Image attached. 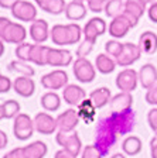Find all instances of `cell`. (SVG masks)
<instances>
[{
  "instance_id": "1",
  "label": "cell",
  "mask_w": 157,
  "mask_h": 158,
  "mask_svg": "<svg viewBox=\"0 0 157 158\" xmlns=\"http://www.w3.org/2000/svg\"><path fill=\"white\" fill-rule=\"evenodd\" d=\"M116 138H118V133L111 124L109 117H103L98 122L95 131V147L102 157H106L109 154L113 145L116 144Z\"/></svg>"
},
{
  "instance_id": "2",
  "label": "cell",
  "mask_w": 157,
  "mask_h": 158,
  "mask_svg": "<svg viewBox=\"0 0 157 158\" xmlns=\"http://www.w3.org/2000/svg\"><path fill=\"white\" fill-rule=\"evenodd\" d=\"M82 35V28L79 24L71 23V24H55L52 26L51 31H50V38H51L52 44L55 45H74L81 41Z\"/></svg>"
},
{
  "instance_id": "3",
  "label": "cell",
  "mask_w": 157,
  "mask_h": 158,
  "mask_svg": "<svg viewBox=\"0 0 157 158\" xmlns=\"http://www.w3.org/2000/svg\"><path fill=\"white\" fill-rule=\"evenodd\" d=\"M108 117L111 120V124L116 130V133L120 135L132 133L134 126H136V114H134L133 109H129L126 112L120 113H112Z\"/></svg>"
},
{
  "instance_id": "4",
  "label": "cell",
  "mask_w": 157,
  "mask_h": 158,
  "mask_svg": "<svg viewBox=\"0 0 157 158\" xmlns=\"http://www.w3.org/2000/svg\"><path fill=\"white\" fill-rule=\"evenodd\" d=\"M72 72L78 82L91 83L96 76V68L88 58H76L72 64Z\"/></svg>"
},
{
  "instance_id": "5",
  "label": "cell",
  "mask_w": 157,
  "mask_h": 158,
  "mask_svg": "<svg viewBox=\"0 0 157 158\" xmlns=\"http://www.w3.org/2000/svg\"><path fill=\"white\" fill-rule=\"evenodd\" d=\"M34 130V118H31L28 114L26 113H20L19 116L14 117V123H13V133L16 135L17 140L26 141L33 135Z\"/></svg>"
},
{
  "instance_id": "6",
  "label": "cell",
  "mask_w": 157,
  "mask_h": 158,
  "mask_svg": "<svg viewBox=\"0 0 157 158\" xmlns=\"http://www.w3.org/2000/svg\"><path fill=\"white\" fill-rule=\"evenodd\" d=\"M55 140L59 147H62L69 154H72L74 157H78L79 155V152L82 150V143H81V138L78 137V133L75 130L69 133L58 131L55 135Z\"/></svg>"
},
{
  "instance_id": "7",
  "label": "cell",
  "mask_w": 157,
  "mask_h": 158,
  "mask_svg": "<svg viewBox=\"0 0 157 158\" xmlns=\"http://www.w3.org/2000/svg\"><path fill=\"white\" fill-rule=\"evenodd\" d=\"M11 14L14 19L23 23H33L37 20V9L33 3H30L27 0H17L16 4L11 7Z\"/></svg>"
},
{
  "instance_id": "8",
  "label": "cell",
  "mask_w": 157,
  "mask_h": 158,
  "mask_svg": "<svg viewBox=\"0 0 157 158\" xmlns=\"http://www.w3.org/2000/svg\"><path fill=\"white\" fill-rule=\"evenodd\" d=\"M41 85L48 90H59L68 85V73L62 69H55L52 72L41 76Z\"/></svg>"
},
{
  "instance_id": "9",
  "label": "cell",
  "mask_w": 157,
  "mask_h": 158,
  "mask_svg": "<svg viewBox=\"0 0 157 158\" xmlns=\"http://www.w3.org/2000/svg\"><path fill=\"white\" fill-rule=\"evenodd\" d=\"M139 83V72H136L132 68H126L118 73L116 76V86L120 92L132 93L137 88Z\"/></svg>"
},
{
  "instance_id": "10",
  "label": "cell",
  "mask_w": 157,
  "mask_h": 158,
  "mask_svg": "<svg viewBox=\"0 0 157 158\" xmlns=\"http://www.w3.org/2000/svg\"><path fill=\"white\" fill-rule=\"evenodd\" d=\"M108 30L105 20L101 17H94L85 24V27L82 28V34H84V40L91 41L92 44L96 43L98 37L103 35L105 31Z\"/></svg>"
},
{
  "instance_id": "11",
  "label": "cell",
  "mask_w": 157,
  "mask_h": 158,
  "mask_svg": "<svg viewBox=\"0 0 157 158\" xmlns=\"http://www.w3.org/2000/svg\"><path fill=\"white\" fill-rule=\"evenodd\" d=\"M26 38L27 30L24 28V26L19 23H13V21H10L7 24L3 34H2V40L7 44H17L19 45L21 43H26Z\"/></svg>"
},
{
  "instance_id": "12",
  "label": "cell",
  "mask_w": 157,
  "mask_h": 158,
  "mask_svg": "<svg viewBox=\"0 0 157 158\" xmlns=\"http://www.w3.org/2000/svg\"><path fill=\"white\" fill-rule=\"evenodd\" d=\"M133 23H132L129 17L126 14H122V16L116 17V19H112L111 24H109V35L113 37L115 40L118 38H123V37L128 35V33L130 31V28H133Z\"/></svg>"
},
{
  "instance_id": "13",
  "label": "cell",
  "mask_w": 157,
  "mask_h": 158,
  "mask_svg": "<svg viewBox=\"0 0 157 158\" xmlns=\"http://www.w3.org/2000/svg\"><path fill=\"white\" fill-rule=\"evenodd\" d=\"M142 56V51L139 48L137 44H133V43H124L123 44V51L122 54L116 58V64L119 66H130L133 65L136 61H139Z\"/></svg>"
},
{
  "instance_id": "14",
  "label": "cell",
  "mask_w": 157,
  "mask_h": 158,
  "mask_svg": "<svg viewBox=\"0 0 157 158\" xmlns=\"http://www.w3.org/2000/svg\"><path fill=\"white\" fill-rule=\"evenodd\" d=\"M79 114H78V110L75 109H67L64 113L57 117V127H58V131H74L76 128L79 123Z\"/></svg>"
},
{
  "instance_id": "15",
  "label": "cell",
  "mask_w": 157,
  "mask_h": 158,
  "mask_svg": "<svg viewBox=\"0 0 157 158\" xmlns=\"http://www.w3.org/2000/svg\"><path fill=\"white\" fill-rule=\"evenodd\" d=\"M34 127L40 134L50 135L55 131L57 128V118H54L52 116H50L48 113H37L34 117Z\"/></svg>"
},
{
  "instance_id": "16",
  "label": "cell",
  "mask_w": 157,
  "mask_h": 158,
  "mask_svg": "<svg viewBox=\"0 0 157 158\" xmlns=\"http://www.w3.org/2000/svg\"><path fill=\"white\" fill-rule=\"evenodd\" d=\"M47 64L50 66H59V68H65V66L71 65L72 64L71 51L64 48H50Z\"/></svg>"
},
{
  "instance_id": "17",
  "label": "cell",
  "mask_w": 157,
  "mask_h": 158,
  "mask_svg": "<svg viewBox=\"0 0 157 158\" xmlns=\"http://www.w3.org/2000/svg\"><path fill=\"white\" fill-rule=\"evenodd\" d=\"M50 27L48 23L43 19L34 20L30 26V37L34 41V44H43L50 38Z\"/></svg>"
},
{
  "instance_id": "18",
  "label": "cell",
  "mask_w": 157,
  "mask_h": 158,
  "mask_svg": "<svg viewBox=\"0 0 157 158\" xmlns=\"http://www.w3.org/2000/svg\"><path fill=\"white\" fill-rule=\"evenodd\" d=\"M109 106H111L112 113L126 112V110L132 109V106H133V96H132V93H128V92H119L118 95L112 96Z\"/></svg>"
},
{
  "instance_id": "19",
  "label": "cell",
  "mask_w": 157,
  "mask_h": 158,
  "mask_svg": "<svg viewBox=\"0 0 157 158\" xmlns=\"http://www.w3.org/2000/svg\"><path fill=\"white\" fill-rule=\"evenodd\" d=\"M86 93L85 90L78 85H67L62 90V99L67 105L71 106H78L84 102Z\"/></svg>"
},
{
  "instance_id": "20",
  "label": "cell",
  "mask_w": 157,
  "mask_h": 158,
  "mask_svg": "<svg viewBox=\"0 0 157 158\" xmlns=\"http://www.w3.org/2000/svg\"><path fill=\"white\" fill-rule=\"evenodd\" d=\"M139 82H140L142 88L149 90L157 85V68L153 64H144L139 71Z\"/></svg>"
},
{
  "instance_id": "21",
  "label": "cell",
  "mask_w": 157,
  "mask_h": 158,
  "mask_svg": "<svg viewBox=\"0 0 157 158\" xmlns=\"http://www.w3.org/2000/svg\"><path fill=\"white\" fill-rule=\"evenodd\" d=\"M13 89L21 98H30L36 90V83L28 76H17L13 82Z\"/></svg>"
},
{
  "instance_id": "22",
  "label": "cell",
  "mask_w": 157,
  "mask_h": 158,
  "mask_svg": "<svg viewBox=\"0 0 157 158\" xmlns=\"http://www.w3.org/2000/svg\"><path fill=\"white\" fill-rule=\"evenodd\" d=\"M139 48H140L142 54L146 55H153L157 51V34L153 31H144L142 35L139 37Z\"/></svg>"
},
{
  "instance_id": "23",
  "label": "cell",
  "mask_w": 157,
  "mask_h": 158,
  "mask_svg": "<svg viewBox=\"0 0 157 158\" xmlns=\"http://www.w3.org/2000/svg\"><path fill=\"white\" fill-rule=\"evenodd\" d=\"M86 16V6L84 2H78V0H72L67 4L65 7V17L71 21H79V20L85 19Z\"/></svg>"
},
{
  "instance_id": "24",
  "label": "cell",
  "mask_w": 157,
  "mask_h": 158,
  "mask_svg": "<svg viewBox=\"0 0 157 158\" xmlns=\"http://www.w3.org/2000/svg\"><path fill=\"white\" fill-rule=\"evenodd\" d=\"M112 99V93L109 88H96L95 90H92L89 93V100L92 102V105L95 106V109H102L103 106H106Z\"/></svg>"
},
{
  "instance_id": "25",
  "label": "cell",
  "mask_w": 157,
  "mask_h": 158,
  "mask_svg": "<svg viewBox=\"0 0 157 158\" xmlns=\"http://www.w3.org/2000/svg\"><path fill=\"white\" fill-rule=\"evenodd\" d=\"M48 52H50V47L41 45V44H33L31 52H30V62L36 64L38 66H46L47 59H48Z\"/></svg>"
},
{
  "instance_id": "26",
  "label": "cell",
  "mask_w": 157,
  "mask_h": 158,
  "mask_svg": "<svg viewBox=\"0 0 157 158\" xmlns=\"http://www.w3.org/2000/svg\"><path fill=\"white\" fill-rule=\"evenodd\" d=\"M116 61H115L112 56H109L108 54H99L95 59V68L98 69V72L103 73V75H108L112 73L116 68Z\"/></svg>"
},
{
  "instance_id": "27",
  "label": "cell",
  "mask_w": 157,
  "mask_h": 158,
  "mask_svg": "<svg viewBox=\"0 0 157 158\" xmlns=\"http://www.w3.org/2000/svg\"><path fill=\"white\" fill-rule=\"evenodd\" d=\"M24 148V155L26 158H44L47 155V144L43 141H33Z\"/></svg>"
},
{
  "instance_id": "28",
  "label": "cell",
  "mask_w": 157,
  "mask_h": 158,
  "mask_svg": "<svg viewBox=\"0 0 157 158\" xmlns=\"http://www.w3.org/2000/svg\"><path fill=\"white\" fill-rule=\"evenodd\" d=\"M40 103L47 112H57L61 107V98L55 92H47L41 96Z\"/></svg>"
},
{
  "instance_id": "29",
  "label": "cell",
  "mask_w": 157,
  "mask_h": 158,
  "mask_svg": "<svg viewBox=\"0 0 157 158\" xmlns=\"http://www.w3.org/2000/svg\"><path fill=\"white\" fill-rule=\"evenodd\" d=\"M142 140L137 135H129L122 143V150L126 155H137L142 151Z\"/></svg>"
},
{
  "instance_id": "30",
  "label": "cell",
  "mask_w": 157,
  "mask_h": 158,
  "mask_svg": "<svg viewBox=\"0 0 157 158\" xmlns=\"http://www.w3.org/2000/svg\"><path fill=\"white\" fill-rule=\"evenodd\" d=\"M146 4L147 3L144 0H126L124 2V11L140 20V17L147 11Z\"/></svg>"
},
{
  "instance_id": "31",
  "label": "cell",
  "mask_w": 157,
  "mask_h": 158,
  "mask_svg": "<svg viewBox=\"0 0 157 158\" xmlns=\"http://www.w3.org/2000/svg\"><path fill=\"white\" fill-rule=\"evenodd\" d=\"M9 71L19 73L20 76H28V78H33V76L36 75V71H34L33 66L28 65V64L24 62V61H20V59L11 61V62L9 64Z\"/></svg>"
},
{
  "instance_id": "32",
  "label": "cell",
  "mask_w": 157,
  "mask_h": 158,
  "mask_svg": "<svg viewBox=\"0 0 157 158\" xmlns=\"http://www.w3.org/2000/svg\"><path fill=\"white\" fill-rule=\"evenodd\" d=\"M124 2L126 0H108L106 7H105V14L109 19H116L122 16L124 11Z\"/></svg>"
},
{
  "instance_id": "33",
  "label": "cell",
  "mask_w": 157,
  "mask_h": 158,
  "mask_svg": "<svg viewBox=\"0 0 157 158\" xmlns=\"http://www.w3.org/2000/svg\"><path fill=\"white\" fill-rule=\"evenodd\" d=\"M65 7H67L65 0H46L44 4L40 9L43 10V11H46V13L58 16V14L65 11Z\"/></svg>"
},
{
  "instance_id": "34",
  "label": "cell",
  "mask_w": 157,
  "mask_h": 158,
  "mask_svg": "<svg viewBox=\"0 0 157 158\" xmlns=\"http://www.w3.org/2000/svg\"><path fill=\"white\" fill-rule=\"evenodd\" d=\"M3 112H4V118H14L16 116L20 114V103L14 99L6 100L3 103Z\"/></svg>"
},
{
  "instance_id": "35",
  "label": "cell",
  "mask_w": 157,
  "mask_h": 158,
  "mask_svg": "<svg viewBox=\"0 0 157 158\" xmlns=\"http://www.w3.org/2000/svg\"><path fill=\"white\" fill-rule=\"evenodd\" d=\"M122 51H123V44H122L120 41H118V40L113 38V40H111V41H106V43H105V52L108 54L109 56H113L115 59L120 55Z\"/></svg>"
},
{
  "instance_id": "36",
  "label": "cell",
  "mask_w": 157,
  "mask_h": 158,
  "mask_svg": "<svg viewBox=\"0 0 157 158\" xmlns=\"http://www.w3.org/2000/svg\"><path fill=\"white\" fill-rule=\"evenodd\" d=\"M31 48H33V44H30V43L19 44L16 48V56L20 59V61L30 62V52H31Z\"/></svg>"
},
{
  "instance_id": "37",
  "label": "cell",
  "mask_w": 157,
  "mask_h": 158,
  "mask_svg": "<svg viewBox=\"0 0 157 158\" xmlns=\"http://www.w3.org/2000/svg\"><path fill=\"white\" fill-rule=\"evenodd\" d=\"M106 3H108V0H86L88 9L91 10L92 13H101V11H105Z\"/></svg>"
},
{
  "instance_id": "38",
  "label": "cell",
  "mask_w": 157,
  "mask_h": 158,
  "mask_svg": "<svg viewBox=\"0 0 157 158\" xmlns=\"http://www.w3.org/2000/svg\"><path fill=\"white\" fill-rule=\"evenodd\" d=\"M94 45H95V44H92L91 41L84 40V41L81 43V45L78 47V49H76V56H78V58H86L88 54L92 51Z\"/></svg>"
},
{
  "instance_id": "39",
  "label": "cell",
  "mask_w": 157,
  "mask_h": 158,
  "mask_svg": "<svg viewBox=\"0 0 157 158\" xmlns=\"http://www.w3.org/2000/svg\"><path fill=\"white\" fill-rule=\"evenodd\" d=\"M82 158H102V154L96 150L95 145H86L81 152Z\"/></svg>"
},
{
  "instance_id": "40",
  "label": "cell",
  "mask_w": 157,
  "mask_h": 158,
  "mask_svg": "<svg viewBox=\"0 0 157 158\" xmlns=\"http://www.w3.org/2000/svg\"><path fill=\"white\" fill-rule=\"evenodd\" d=\"M147 123L154 134H157V107H153L147 113Z\"/></svg>"
},
{
  "instance_id": "41",
  "label": "cell",
  "mask_w": 157,
  "mask_h": 158,
  "mask_svg": "<svg viewBox=\"0 0 157 158\" xmlns=\"http://www.w3.org/2000/svg\"><path fill=\"white\" fill-rule=\"evenodd\" d=\"M146 102L151 106H157V85H154L146 92Z\"/></svg>"
},
{
  "instance_id": "42",
  "label": "cell",
  "mask_w": 157,
  "mask_h": 158,
  "mask_svg": "<svg viewBox=\"0 0 157 158\" xmlns=\"http://www.w3.org/2000/svg\"><path fill=\"white\" fill-rule=\"evenodd\" d=\"M11 88H13V83H11V81H10L7 76H4V75H2V73H0V93L9 92Z\"/></svg>"
},
{
  "instance_id": "43",
  "label": "cell",
  "mask_w": 157,
  "mask_h": 158,
  "mask_svg": "<svg viewBox=\"0 0 157 158\" xmlns=\"http://www.w3.org/2000/svg\"><path fill=\"white\" fill-rule=\"evenodd\" d=\"M3 158H26V155H24V148L23 147L14 148V150L9 151L7 154H4Z\"/></svg>"
},
{
  "instance_id": "44",
  "label": "cell",
  "mask_w": 157,
  "mask_h": 158,
  "mask_svg": "<svg viewBox=\"0 0 157 158\" xmlns=\"http://www.w3.org/2000/svg\"><path fill=\"white\" fill-rule=\"evenodd\" d=\"M147 16H149V19H150V21L157 24V2H154V3H151L150 6H149Z\"/></svg>"
},
{
  "instance_id": "45",
  "label": "cell",
  "mask_w": 157,
  "mask_h": 158,
  "mask_svg": "<svg viewBox=\"0 0 157 158\" xmlns=\"http://www.w3.org/2000/svg\"><path fill=\"white\" fill-rule=\"evenodd\" d=\"M54 158H76V157H74L72 154H69L68 151H65V150L62 148V150H59V151H57V152H55Z\"/></svg>"
},
{
  "instance_id": "46",
  "label": "cell",
  "mask_w": 157,
  "mask_h": 158,
  "mask_svg": "<svg viewBox=\"0 0 157 158\" xmlns=\"http://www.w3.org/2000/svg\"><path fill=\"white\" fill-rule=\"evenodd\" d=\"M9 143V138H7V134L3 131V130H0V150L4 148Z\"/></svg>"
},
{
  "instance_id": "47",
  "label": "cell",
  "mask_w": 157,
  "mask_h": 158,
  "mask_svg": "<svg viewBox=\"0 0 157 158\" xmlns=\"http://www.w3.org/2000/svg\"><path fill=\"white\" fill-rule=\"evenodd\" d=\"M17 0H0V7L3 9H11L16 4Z\"/></svg>"
},
{
  "instance_id": "48",
  "label": "cell",
  "mask_w": 157,
  "mask_h": 158,
  "mask_svg": "<svg viewBox=\"0 0 157 158\" xmlns=\"http://www.w3.org/2000/svg\"><path fill=\"white\" fill-rule=\"evenodd\" d=\"M10 23V20L7 19V17H2L0 16V38H2V34H3L4 28H6V26Z\"/></svg>"
},
{
  "instance_id": "49",
  "label": "cell",
  "mask_w": 157,
  "mask_h": 158,
  "mask_svg": "<svg viewBox=\"0 0 157 158\" xmlns=\"http://www.w3.org/2000/svg\"><path fill=\"white\" fill-rule=\"evenodd\" d=\"M4 41L2 38H0V58H2V56H3V54H4Z\"/></svg>"
},
{
  "instance_id": "50",
  "label": "cell",
  "mask_w": 157,
  "mask_h": 158,
  "mask_svg": "<svg viewBox=\"0 0 157 158\" xmlns=\"http://www.w3.org/2000/svg\"><path fill=\"white\" fill-rule=\"evenodd\" d=\"M150 155L151 158H157V147H150Z\"/></svg>"
},
{
  "instance_id": "51",
  "label": "cell",
  "mask_w": 157,
  "mask_h": 158,
  "mask_svg": "<svg viewBox=\"0 0 157 158\" xmlns=\"http://www.w3.org/2000/svg\"><path fill=\"white\" fill-rule=\"evenodd\" d=\"M150 147H157V134H154L150 140Z\"/></svg>"
},
{
  "instance_id": "52",
  "label": "cell",
  "mask_w": 157,
  "mask_h": 158,
  "mask_svg": "<svg viewBox=\"0 0 157 158\" xmlns=\"http://www.w3.org/2000/svg\"><path fill=\"white\" fill-rule=\"evenodd\" d=\"M111 158H126V157H124V154H120V152H118V154H113Z\"/></svg>"
},
{
  "instance_id": "53",
  "label": "cell",
  "mask_w": 157,
  "mask_h": 158,
  "mask_svg": "<svg viewBox=\"0 0 157 158\" xmlns=\"http://www.w3.org/2000/svg\"><path fill=\"white\" fill-rule=\"evenodd\" d=\"M4 118V112H3V105H0V120Z\"/></svg>"
},
{
  "instance_id": "54",
  "label": "cell",
  "mask_w": 157,
  "mask_h": 158,
  "mask_svg": "<svg viewBox=\"0 0 157 158\" xmlns=\"http://www.w3.org/2000/svg\"><path fill=\"white\" fill-rule=\"evenodd\" d=\"M34 2L37 3V6H38V7H41L44 4V2H46V0H34Z\"/></svg>"
},
{
  "instance_id": "55",
  "label": "cell",
  "mask_w": 157,
  "mask_h": 158,
  "mask_svg": "<svg viewBox=\"0 0 157 158\" xmlns=\"http://www.w3.org/2000/svg\"><path fill=\"white\" fill-rule=\"evenodd\" d=\"M144 2H146V3H154V2H156V0H144Z\"/></svg>"
},
{
  "instance_id": "56",
  "label": "cell",
  "mask_w": 157,
  "mask_h": 158,
  "mask_svg": "<svg viewBox=\"0 0 157 158\" xmlns=\"http://www.w3.org/2000/svg\"><path fill=\"white\" fill-rule=\"evenodd\" d=\"M78 2H84V0H78Z\"/></svg>"
}]
</instances>
